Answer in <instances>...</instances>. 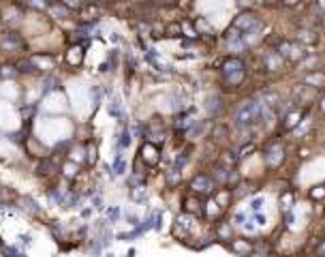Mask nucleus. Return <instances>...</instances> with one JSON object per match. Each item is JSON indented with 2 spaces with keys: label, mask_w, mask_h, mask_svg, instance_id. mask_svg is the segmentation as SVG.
Returning a JSON list of instances; mask_svg holds the SVG:
<instances>
[{
  "label": "nucleus",
  "mask_w": 325,
  "mask_h": 257,
  "mask_svg": "<svg viewBox=\"0 0 325 257\" xmlns=\"http://www.w3.org/2000/svg\"><path fill=\"white\" fill-rule=\"evenodd\" d=\"M118 212H120V210H118V208H111L109 212H107V217H109L111 221H116V219H118Z\"/></svg>",
  "instance_id": "obj_9"
},
{
  "label": "nucleus",
  "mask_w": 325,
  "mask_h": 257,
  "mask_svg": "<svg viewBox=\"0 0 325 257\" xmlns=\"http://www.w3.org/2000/svg\"><path fill=\"white\" fill-rule=\"evenodd\" d=\"M131 144V133H128V128L122 133V137H120V148H126V146Z\"/></svg>",
  "instance_id": "obj_7"
},
{
  "label": "nucleus",
  "mask_w": 325,
  "mask_h": 257,
  "mask_svg": "<svg viewBox=\"0 0 325 257\" xmlns=\"http://www.w3.org/2000/svg\"><path fill=\"white\" fill-rule=\"evenodd\" d=\"M261 112H263V107H261L259 101H246L238 109V114H235V125L242 127V128L250 127L252 122H257L259 118H261Z\"/></svg>",
  "instance_id": "obj_1"
},
{
  "label": "nucleus",
  "mask_w": 325,
  "mask_h": 257,
  "mask_svg": "<svg viewBox=\"0 0 325 257\" xmlns=\"http://www.w3.org/2000/svg\"><path fill=\"white\" fill-rule=\"evenodd\" d=\"M223 77L227 79V84H240L242 77H244V64L240 60H227L223 67Z\"/></svg>",
  "instance_id": "obj_2"
},
{
  "label": "nucleus",
  "mask_w": 325,
  "mask_h": 257,
  "mask_svg": "<svg viewBox=\"0 0 325 257\" xmlns=\"http://www.w3.org/2000/svg\"><path fill=\"white\" fill-rule=\"evenodd\" d=\"M0 45H2L4 50H15V48H20L22 45V39L17 37L15 32H2L0 34Z\"/></svg>",
  "instance_id": "obj_3"
},
{
  "label": "nucleus",
  "mask_w": 325,
  "mask_h": 257,
  "mask_svg": "<svg viewBox=\"0 0 325 257\" xmlns=\"http://www.w3.org/2000/svg\"><path fill=\"white\" fill-rule=\"evenodd\" d=\"M191 189L197 191V193H210L212 189H214V184H212V180L208 176H197V178H193Z\"/></svg>",
  "instance_id": "obj_4"
},
{
  "label": "nucleus",
  "mask_w": 325,
  "mask_h": 257,
  "mask_svg": "<svg viewBox=\"0 0 325 257\" xmlns=\"http://www.w3.org/2000/svg\"><path fill=\"white\" fill-rule=\"evenodd\" d=\"M56 165H54V163H51L50 159H47L45 163H41V165H39V174H50V172H47V169H54Z\"/></svg>",
  "instance_id": "obj_6"
},
{
  "label": "nucleus",
  "mask_w": 325,
  "mask_h": 257,
  "mask_svg": "<svg viewBox=\"0 0 325 257\" xmlns=\"http://www.w3.org/2000/svg\"><path fill=\"white\" fill-rule=\"evenodd\" d=\"M114 172L116 174H124V161L120 159V156H118L116 163H114Z\"/></svg>",
  "instance_id": "obj_8"
},
{
  "label": "nucleus",
  "mask_w": 325,
  "mask_h": 257,
  "mask_svg": "<svg viewBox=\"0 0 325 257\" xmlns=\"http://www.w3.org/2000/svg\"><path fill=\"white\" fill-rule=\"evenodd\" d=\"M141 156H144V159H146L148 163H150V165H152V163H156V161H158V156H156V148H154V146H152V144H146L144 148H141Z\"/></svg>",
  "instance_id": "obj_5"
}]
</instances>
